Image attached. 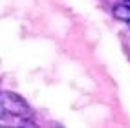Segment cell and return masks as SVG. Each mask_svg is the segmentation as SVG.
<instances>
[{
	"mask_svg": "<svg viewBox=\"0 0 130 128\" xmlns=\"http://www.w3.org/2000/svg\"><path fill=\"white\" fill-rule=\"evenodd\" d=\"M2 104L7 112H11L15 115H28L29 114V106L20 95H17L13 92H4L2 93Z\"/></svg>",
	"mask_w": 130,
	"mask_h": 128,
	"instance_id": "6da1fadb",
	"label": "cell"
},
{
	"mask_svg": "<svg viewBox=\"0 0 130 128\" xmlns=\"http://www.w3.org/2000/svg\"><path fill=\"white\" fill-rule=\"evenodd\" d=\"M112 15H114L117 20L130 22V6H125V4H117V6L114 7V9H112Z\"/></svg>",
	"mask_w": 130,
	"mask_h": 128,
	"instance_id": "7a4b0ae2",
	"label": "cell"
},
{
	"mask_svg": "<svg viewBox=\"0 0 130 128\" xmlns=\"http://www.w3.org/2000/svg\"><path fill=\"white\" fill-rule=\"evenodd\" d=\"M125 2H128V4H130V0H125Z\"/></svg>",
	"mask_w": 130,
	"mask_h": 128,
	"instance_id": "3957f363",
	"label": "cell"
}]
</instances>
